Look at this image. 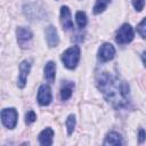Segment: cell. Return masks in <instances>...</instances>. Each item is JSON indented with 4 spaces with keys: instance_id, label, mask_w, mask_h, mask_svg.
Here are the masks:
<instances>
[{
    "instance_id": "obj_13",
    "label": "cell",
    "mask_w": 146,
    "mask_h": 146,
    "mask_svg": "<svg viewBox=\"0 0 146 146\" xmlns=\"http://www.w3.org/2000/svg\"><path fill=\"white\" fill-rule=\"evenodd\" d=\"M55 76H56V64L50 60L44 66V78L48 82H54Z\"/></svg>"
},
{
    "instance_id": "obj_11",
    "label": "cell",
    "mask_w": 146,
    "mask_h": 146,
    "mask_svg": "<svg viewBox=\"0 0 146 146\" xmlns=\"http://www.w3.org/2000/svg\"><path fill=\"white\" fill-rule=\"evenodd\" d=\"M60 23H62L64 30H72L73 29L71 11H70V8L67 6H62L60 7Z\"/></svg>"
},
{
    "instance_id": "obj_14",
    "label": "cell",
    "mask_w": 146,
    "mask_h": 146,
    "mask_svg": "<svg viewBox=\"0 0 146 146\" xmlns=\"http://www.w3.org/2000/svg\"><path fill=\"white\" fill-rule=\"evenodd\" d=\"M73 88H74V83L71 81H65V83L63 84V87L60 88V98L62 100H67L72 94H73Z\"/></svg>"
},
{
    "instance_id": "obj_8",
    "label": "cell",
    "mask_w": 146,
    "mask_h": 146,
    "mask_svg": "<svg viewBox=\"0 0 146 146\" xmlns=\"http://www.w3.org/2000/svg\"><path fill=\"white\" fill-rule=\"evenodd\" d=\"M36 99L41 106H47L50 104V102L52 99V95H51V90H50L49 86H47V84L40 86V88L38 90Z\"/></svg>"
},
{
    "instance_id": "obj_2",
    "label": "cell",
    "mask_w": 146,
    "mask_h": 146,
    "mask_svg": "<svg viewBox=\"0 0 146 146\" xmlns=\"http://www.w3.org/2000/svg\"><path fill=\"white\" fill-rule=\"evenodd\" d=\"M79 60H80V48L78 46H72L62 54V62L64 66L68 70L75 68Z\"/></svg>"
},
{
    "instance_id": "obj_16",
    "label": "cell",
    "mask_w": 146,
    "mask_h": 146,
    "mask_svg": "<svg viewBox=\"0 0 146 146\" xmlns=\"http://www.w3.org/2000/svg\"><path fill=\"white\" fill-rule=\"evenodd\" d=\"M110 3H111V0H96V3L94 6V14L98 15V14L103 13Z\"/></svg>"
},
{
    "instance_id": "obj_20",
    "label": "cell",
    "mask_w": 146,
    "mask_h": 146,
    "mask_svg": "<svg viewBox=\"0 0 146 146\" xmlns=\"http://www.w3.org/2000/svg\"><path fill=\"white\" fill-rule=\"evenodd\" d=\"M36 120V115L33 111H29L26 114H25V123L26 124H31L33 123L34 121Z\"/></svg>"
},
{
    "instance_id": "obj_15",
    "label": "cell",
    "mask_w": 146,
    "mask_h": 146,
    "mask_svg": "<svg viewBox=\"0 0 146 146\" xmlns=\"http://www.w3.org/2000/svg\"><path fill=\"white\" fill-rule=\"evenodd\" d=\"M123 141H122V137L115 132V131H112L110 133H107V136L105 137V140H104V145H121Z\"/></svg>"
},
{
    "instance_id": "obj_9",
    "label": "cell",
    "mask_w": 146,
    "mask_h": 146,
    "mask_svg": "<svg viewBox=\"0 0 146 146\" xmlns=\"http://www.w3.org/2000/svg\"><path fill=\"white\" fill-rule=\"evenodd\" d=\"M30 70H31V62L30 60H23L19 64V74H18V80H17L18 88H24L25 87Z\"/></svg>"
},
{
    "instance_id": "obj_7",
    "label": "cell",
    "mask_w": 146,
    "mask_h": 146,
    "mask_svg": "<svg viewBox=\"0 0 146 146\" xmlns=\"http://www.w3.org/2000/svg\"><path fill=\"white\" fill-rule=\"evenodd\" d=\"M114 56H115V48L113 47V44H111L108 42H105L99 47L97 57L100 62H103V63L108 62V60L113 59Z\"/></svg>"
},
{
    "instance_id": "obj_21",
    "label": "cell",
    "mask_w": 146,
    "mask_h": 146,
    "mask_svg": "<svg viewBox=\"0 0 146 146\" xmlns=\"http://www.w3.org/2000/svg\"><path fill=\"white\" fill-rule=\"evenodd\" d=\"M132 6L137 11H141L145 6V0H132Z\"/></svg>"
},
{
    "instance_id": "obj_6",
    "label": "cell",
    "mask_w": 146,
    "mask_h": 146,
    "mask_svg": "<svg viewBox=\"0 0 146 146\" xmlns=\"http://www.w3.org/2000/svg\"><path fill=\"white\" fill-rule=\"evenodd\" d=\"M16 35H17L18 46L21 48H27L30 42H31V40H32V38H33V34H32L31 30L26 29V27H23V26L17 27Z\"/></svg>"
},
{
    "instance_id": "obj_22",
    "label": "cell",
    "mask_w": 146,
    "mask_h": 146,
    "mask_svg": "<svg viewBox=\"0 0 146 146\" xmlns=\"http://www.w3.org/2000/svg\"><path fill=\"white\" fill-rule=\"evenodd\" d=\"M146 139V132L144 129H139V132H138V140L139 143H144V140Z\"/></svg>"
},
{
    "instance_id": "obj_5",
    "label": "cell",
    "mask_w": 146,
    "mask_h": 146,
    "mask_svg": "<svg viewBox=\"0 0 146 146\" xmlns=\"http://www.w3.org/2000/svg\"><path fill=\"white\" fill-rule=\"evenodd\" d=\"M133 39V29L130 24L125 23L123 24L119 31L116 32V36H115V40L117 43L120 44H125V43H129L131 42Z\"/></svg>"
},
{
    "instance_id": "obj_3",
    "label": "cell",
    "mask_w": 146,
    "mask_h": 146,
    "mask_svg": "<svg viewBox=\"0 0 146 146\" xmlns=\"http://www.w3.org/2000/svg\"><path fill=\"white\" fill-rule=\"evenodd\" d=\"M18 113L14 107L10 108H3L1 111V121L2 124L8 129H14L17 124Z\"/></svg>"
},
{
    "instance_id": "obj_4",
    "label": "cell",
    "mask_w": 146,
    "mask_h": 146,
    "mask_svg": "<svg viewBox=\"0 0 146 146\" xmlns=\"http://www.w3.org/2000/svg\"><path fill=\"white\" fill-rule=\"evenodd\" d=\"M24 13L29 19H42L46 16V9L39 3H29L24 6Z\"/></svg>"
},
{
    "instance_id": "obj_18",
    "label": "cell",
    "mask_w": 146,
    "mask_h": 146,
    "mask_svg": "<svg viewBox=\"0 0 146 146\" xmlns=\"http://www.w3.org/2000/svg\"><path fill=\"white\" fill-rule=\"evenodd\" d=\"M66 129H67V133L68 135H72L73 131H74V128H75V116L73 114L68 115V117L66 119Z\"/></svg>"
},
{
    "instance_id": "obj_1",
    "label": "cell",
    "mask_w": 146,
    "mask_h": 146,
    "mask_svg": "<svg viewBox=\"0 0 146 146\" xmlns=\"http://www.w3.org/2000/svg\"><path fill=\"white\" fill-rule=\"evenodd\" d=\"M96 81L97 88L114 108L121 110L130 106V88L125 81L110 72L99 73Z\"/></svg>"
},
{
    "instance_id": "obj_19",
    "label": "cell",
    "mask_w": 146,
    "mask_h": 146,
    "mask_svg": "<svg viewBox=\"0 0 146 146\" xmlns=\"http://www.w3.org/2000/svg\"><path fill=\"white\" fill-rule=\"evenodd\" d=\"M137 31H138V33L140 34L141 38L146 39V17L138 24V26H137Z\"/></svg>"
},
{
    "instance_id": "obj_23",
    "label": "cell",
    "mask_w": 146,
    "mask_h": 146,
    "mask_svg": "<svg viewBox=\"0 0 146 146\" xmlns=\"http://www.w3.org/2000/svg\"><path fill=\"white\" fill-rule=\"evenodd\" d=\"M141 59H143V63H144V65H145V67H146V50L143 52V55H141Z\"/></svg>"
},
{
    "instance_id": "obj_10",
    "label": "cell",
    "mask_w": 146,
    "mask_h": 146,
    "mask_svg": "<svg viewBox=\"0 0 146 146\" xmlns=\"http://www.w3.org/2000/svg\"><path fill=\"white\" fill-rule=\"evenodd\" d=\"M46 40H47V43L50 48H54V47H57L58 43H59V36H58V33H57V30L54 25H49L47 29H46Z\"/></svg>"
},
{
    "instance_id": "obj_17",
    "label": "cell",
    "mask_w": 146,
    "mask_h": 146,
    "mask_svg": "<svg viewBox=\"0 0 146 146\" xmlns=\"http://www.w3.org/2000/svg\"><path fill=\"white\" fill-rule=\"evenodd\" d=\"M75 19H76V24H78V26H79L80 29L86 27L88 19H87V15H86L84 11H76V14H75Z\"/></svg>"
},
{
    "instance_id": "obj_12",
    "label": "cell",
    "mask_w": 146,
    "mask_h": 146,
    "mask_svg": "<svg viewBox=\"0 0 146 146\" xmlns=\"http://www.w3.org/2000/svg\"><path fill=\"white\" fill-rule=\"evenodd\" d=\"M54 130L51 128H46L39 133V141L43 146H50L52 144Z\"/></svg>"
}]
</instances>
